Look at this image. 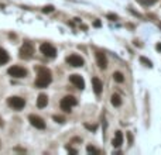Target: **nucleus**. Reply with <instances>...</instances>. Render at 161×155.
<instances>
[{
  "label": "nucleus",
  "mask_w": 161,
  "mask_h": 155,
  "mask_svg": "<svg viewBox=\"0 0 161 155\" xmlns=\"http://www.w3.org/2000/svg\"><path fill=\"white\" fill-rule=\"evenodd\" d=\"M110 103L113 104L114 107H120L122 103H123V100H122V97L117 95V93H114V95H112V97H110Z\"/></svg>",
  "instance_id": "nucleus-15"
},
{
  "label": "nucleus",
  "mask_w": 161,
  "mask_h": 155,
  "mask_svg": "<svg viewBox=\"0 0 161 155\" xmlns=\"http://www.w3.org/2000/svg\"><path fill=\"white\" fill-rule=\"evenodd\" d=\"M7 74L10 75V76L13 78H26L27 76V69H24V68L18 67V65H14V67H10L7 69Z\"/></svg>",
  "instance_id": "nucleus-6"
},
{
  "label": "nucleus",
  "mask_w": 161,
  "mask_h": 155,
  "mask_svg": "<svg viewBox=\"0 0 161 155\" xmlns=\"http://www.w3.org/2000/svg\"><path fill=\"white\" fill-rule=\"evenodd\" d=\"M9 58H10V56H9L7 51L0 47V65H4V63H7V62H9Z\"/></svg>",
  "instance_id": "nucleus-14"
},
{
  "label": "nucleus",
  "mask_w": 161,
  "mask_h": 155,
  "mask_svg": "<svg viewBox=\"0 0 161 155\" xmlns=\"http://www.w3.org/2000/svg\"><path fill=\"white\" fill-rule=\"evenodd\" d=\"M140 62H141V63H144V65H146V67H148V68H151V67H153V63H151V61H150V59L144 58V56H140Z\"/></svg>",
  "instance_id": "nucleus-17"
},
{
  "label": "nucleus",
  "mask_w": 161,
  "mask_h": 155,
  "mask_svg": "<svg viewBox=\"0 0 161 155\" xmlns=\"http://www.w3.org/2000/svg\"><path fill=\"white\" fill-rule=\"evenodd\" d=\"M7 104L14 110H21L26 106V100L20 96H11L7 99Z\"/></svg>",
  "instance_id": "nucleus-4"
},
{
  "label": "nucleus",
  "mask_w": 161,
  "mask_h": 155,
  "mask_svg": "<svg viewBox=\"0 0 161 155\" xmlns=\"http://www.w3.org/2000/svg\"><path fill=\"white\" fill-rule=\"evenodd\" d=\"M113 79H114V82H117V83H123V82H125V76H123L122 72H114Z\"/></svg>",
  "instance_id": "nucleus-16"
},
{
  "label": "nucleus",
  "mask_w": 161,
  "mask_h": 155,
  "mask_svg": "<svg viewBox=\"0 0 161 155\" xmlns=\"http://www.w3.org/2000/svg\"><path fill=\"white\" fill-rule=\"evenodd\" d=\"M0 126H3V120L2 118H0Z\"/></svg>",
  "instance_id": "nucleus-27"
},
{
  "label": "nucleus",
  "mask_w": 161,
  "mask_h": 155,
  "mask_svg": "<svg viewBox=\"0 0 161 155\" xmlns=\"http://www.w3.org/2000/svg\"><path fill=\"white\" fill-rule=\"evenodd\" d=\"M92 88H93V92L96 93V95H100L102 93V90H103V83H102V81L99 79V78H93L92 79Z\"/></svg>",
  "instance_id": "nucleus-11"
},
{
  "label": "nucleus",
  "mask_w": 161,
  "mask_h": 155,
  "mask_svg": "<svg viewBox=\"0 0 161 155\" xmlns=\"http://www.w3.org/2000/svg\"><path fill=\"white\" fill-rule=\"evenodd\" d=\"M66 150H68L69 152H72V154H78L77 150H73V148H71V147H66Z\"/></svg>",
  "instance_id": "nucleus-24"
},
{
  "label": "nucleus",
  "mask_w": 161,
  "mask_h": 155,
  "mask_svg": "<svg viewBox=\"0 0 161 155\" xmlns=\"http://www.w3.org/2000/svg\"><path fill=\"white\" fill-rule=\"evenodd\" d=\"M122 144H123V134H122V131H116L114 138L112 140V145H113L114 148H119Z\"/></svg>",
  "instance_id": "nucleus-12"
},
{
  "label": "nucleus",
  "mask_w": 161,
  "mask_h": 155,
  "mask_svg": "<svg viewBox=\"0 0 161 155\" xmlns=\"http://www.w3.org/2000/svg\"><path fill=\"white\" fill-rule=\"evenodd\" d=\"M47 104H48V96L47 95H44V93L38 95V99H37V107H38V109H44Z\"/></svg>",
  "instance_id": "nucleus-13"
},
{
  "label": "nucleus",
  "mask_w": 161,
  "mask_h": 155,
  "mask_svg": "<svg viewBox=\"0 0 161 155\" xmlns=\"http://www.w3.org/2000/svg\"><path fill=\"white\" fill-rule=\"evenodd\" d=\"M66 63L71 65V67H73V68H79V67H84L85 61H84L82 56L77 55V54H72V55L66 56Z\"/></svg>",
  "instance_id": "nucleus-7"
},
{
  "label": "nucleus",
  "mask_w": 161,
  "mask_h": 155,
  "mask_svg": "<svg viewBox=\"0 0 161 155\" xmlns=\"http://www.w3.org/2000/svg\"><path fill=\"white\" fill-rule=\"evenodd\" d=\"M96 62L100 69H106L107 68V58L103 52H96Z\"/></svg>",
  "instance_id": "nucleus-10"
},
{
  "label": "nucleus",
  "mask_w": 161,
  "mask_h": 155,
  "mask_svg": "<svg viewBox=\"0 0 161 155\" xmlns=\"http://www.w3.org/2000/svg\"><path fill=\"white\" fill-rule=\"evenodd\" d=\"M95 27H100V21H99V20L95 21Z\"/></svg>",
  "instance_id": "nucleus-25"
},
{
  "label": "nucleus",
  "mask_w": 161,
  "mask_h": 155,
  "mask_svg": "<svg viewBox=\"0 0 161 155\" xmlns=\"http://www.w3.org/2000/svg\"><path fill=\"white\" fill-rule=\"evenodd\" d=\"M140 3H143V4H153V3H155V0H140Z\"/></svg>",
  "instance_id": "nucleus-22"
},
{
  "label": "nucleus",
  "mask_w": 161,
  "mask_h": 155,
  "mask_svg": "<svg viewBox=\"0 0 161 155\" xmlns=\"http://www.w3.org/2000/svg\"><path fill=\"white\" fill-rule=\"evenodd\" d=\"M85 128H88L89 131H96V128H98V126H91V124H88V123H85Z\"/></svg>",
  "instance_id": "nucleus-19"
},
{
  "label": "nucleus",
  "mask_w": 161,
  "mask_h": 155,
  "mask_svg": "<svg viewBox=\"0 0 161 155\" xmlns=\"http://www.w3.org/2000/svg\"><path fill=\"white\" fill-rule=\"evenodd\" d=\"M52 81V75L51 70L47 69V68L40 67L37 69V79H36V88L38 89H44L47 88Z\"/></svg>",
  "instance_id": "nucleus-1"
},
{
  "label": "nucleus",
  "mask_w": 161,
  "mask_h": 155,
  "mask_svg": "<svg viewBox=\"0 0 161 155\" xmlns=\"http://www.w3.org/2000/svg\"><path fill=\"white\" fill-rule=\"evenodd\" d=\"M77 104H78V100L73 96H65L62 100H61L59 106H61V110H64L65 113H71L72 107L77 106Z\"/></svg>",
  "instance_id": "nucleus-2"
},
{
  "label": "nucleus",
  "mask_w": 161,
  "mask_h": 155,
  "mask_svg": "<svg viewBox=\"0 0 161 155\" xmlns=\"http://www.w3.org/2000/svg\"><path fill=\"white\" fill-rule=\"evenodd\" d=\"M86 151H88L89 154H99V150H96V148L92 147V145H88V147H86Z\"/></svg>",
  "instance_id": "nucleus-18"
},
{
  "label": "nucleus",
  "mask_w": 161,
  "mask_h": 155,
  "mask_svg": "<svg viewBox=\"0 0 161 155\" xmlns=\"http://www.w3.org/2000/svg\"><path fill=\"white\" fill-rule=\"evenodd\" d=\"M40 51H41V54L44 56H47V58H55V56H57V49H55V47L51 44H48V42L41 45Z\"/></svg>",
  "instance_id": "nucleus-5"
},
{
  "label": "nucleus",
  "mask_w": 161,
  "mask_h": 155,
  "mask_svg": "<svg viewBox=\"0 0 161 155\" xmlns=\"http://www.w3.org/2000/svg\"><path fill=\"white\" fill-rule=\"evenodd\" d=\"M107 19H110L112 21H114V20H117V16L116 14H107Z\"/></svg>",
  "instance_id": "nucleus-23"
},
{
  "label": "nucleus",
  "mask_w": 161,
  "mask_h": 155,
  "mask_svg": "<svg viewBox=\"0 0 161 155\" xmlns=\"http://www.w3.org/2000/svg\"><path fill=\"white\" fill-rule=\"evenodd\" d=\"M51 11H54V6H45L43 9V13H51Z\"/></svg>",
  "instance_id": "nucleus-21"
},
{
  "label": "nucleus",
  "mask_w": 161,
  "mask_h": 155,
  "mask_svg": "<svg viewBox=\"0 0 161 155\" xmlns=\"http://www.w3.org/2000/svg\"><path fill=\"white\" fill-rule=\"evenodd\" d=\"M52 118H54V121H57V123H61V124H62V123L65 121V118H64V117H61V116H54V117H52Z\"/></svg>",
  "instance_id": "nucleus-20"
},
{
  "label": "nucleus",
  "mask_w": 161,
  "mask_h": 155,
  "mask_svg": "<svg viewBox=\"0 0 161 155\" xmlns=\"http://www.w3.org/2000/svg\"><path fill=\"white\" fill-rule=\"evenodd\" d=\"M69 82L72 83L75 88H78V89H85V81L82 79V76L80 75H77V74H73V75H71L69 76Z\"/></svg>",
  "instance_id": "nucleus-9"
},
{
  "label": "nucleus",
  "mask_w": 161,
  "mask_h": 155,
  "mask_svg": "<svg viewBox=\"0 0 161 155\" xmlns=\"http://www.w3.org/2000/svg\"><path fill=\"white\" fill-rule=\"evenodd\" d=\"M28 121L33 127H36L37 130H44L45 128V121L40 116H36V114H30L28 116Z\"/></svg>",
  "instance_id": "nucleus-8"
},
{
  "label": "nucleus",
  "mask_w": 161,
  "mask_h": 155,
  "mask_svg": "<svg viewBox=\"0 0 161 155\" xmlns=\"http://www.w3.org/2000/svg\"><path fill=\"white\" fill-rule=\"evenodd\" d=\"M155 48H157V51H161V44H157V47H155Z\"/></svg>",
  "instance_id": "nucleus-26"
},
{
  "label": "nucleus",
  "mask_w": 161,
  "mask_h": 155,
  "mask_svg": "<svg viewBox=\"0 0 161 155\" xmlns=\"http://www.w3.org/2000/svg\"><path fill=\"white\" fill-rule=\"evenodd\" d=\"M33 55H34V47L30 42H24L21 45L20 51H18V56L21 59H30L33 58Z\"/></svg>",
  "instance_id": "nucleus-3"
}]
</instances>
